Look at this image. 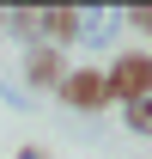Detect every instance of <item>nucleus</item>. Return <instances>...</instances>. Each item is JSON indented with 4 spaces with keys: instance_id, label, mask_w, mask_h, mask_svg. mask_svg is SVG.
<instances>
[{
    "instance_id": "obj_1",
    "label": "nucleus",
    "mask_w": 152,
    "mask_h": 159,
    "mask_svg": "<svg viewBox=\"0 0 152 159\" xmlns=\"http://www.w3.org/2000/svg\"><path fill=\"white\" fill-rule=\"evenodd\" d=\"M61 98L73 104V110H103V104H110V74H97V67H67Z\"/></svg>"
},
{
    "instance_id": "obj_2",
    "label": "nucleus",
    "mask_w": 152,
    "mask_h": 159,
    "mask_svg": "<svg viewBox=\"0 0 152 159\" xmlns=\"http://www.w3.org/2000/svg\"><path fill=\"white\" fill-rule=\"evenodd\" d=\"M110 98H152V55H122L110 67Z\"/></svg>"
},
{
    "instance_id": "obj_3",
    "label": "nucleus",
    "mask_w": 152,
    "mask_h": 159,
    "mask_svg": "<svg viewBox=\"0 0 152 159\" xmlns=\"http://www.w3.org/2000/svg\"><path fill=\"white\" fill-rule=\"evenodd\" d=\"M24 80H31V86H55V92H61V80H67V61H61V49L37 43V49L24 55Z\"/></svg>"
},
{
    "instance_id": "obj_4",
    "label": "nucleus",
    "mask_w": 152,
    "mask_h": 159,
    "mask_svg": "<svg viewBox=\"0 0 152 159\" xmlns=\"http://www.w3.org/2000/svg\"><path fill=\"white\" fill-rule=\"evenodd\" d=\"M37 31L49 37V49H55V43H73L79 37V12L73 6H49V12H37Z\"/></svg>"
},
{
    "instance_id": "obj_5",
    "label": "nucleus",
    "mask_w": 152,
    "mask_h": 159,
    "mask_svg": "<svg viewBox=\"0 0 152 159\" xmlns=\"http://www.w3.org/2000/svg\"><path fill=\"white\" fill-rule=\"evenodd\" d=\"M128 129L134 135H152V98H134L128 104Z\"/></svg>"
},
{
    "instance_id": "obj_6",
    "label": "nucleus",
    "mask_w": 152,
    "mask_h": 159,
    "mask_svg": "<svg viewBox=\"0 0 152 159\" xmlns=\"http://www.w3.org/2000/svg\"><path fill=\"white\" fill-rule=\"evenodd\" d=\"M128 25H134V31H152V6H134V12H128Z\"/></svg>"
},
{
    "instance_id": "obj_7",
    "label": "nucleus",
    "mask_w": 152,
    "mask_h": 159,
    "mask_svg": "<svg viewBox=\"0 0 152 159\" xmlns=\"http://www.w3.org/2000/svg\"><path fill=\"white\" fill-rule=\"evenodd\" d=\"M19 159H43V153H37V147H24V153H19Z\"/></svg>"
}]
</instances>
